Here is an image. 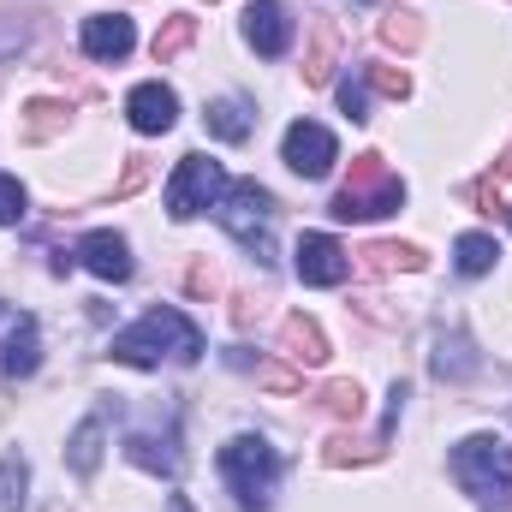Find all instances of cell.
<instances>
[{"label":"cell","instance_id":"obj_31","mask_svg":"<svg viewBox=\"0 0 512 512\" xmlns=\"http://www.w3.org/2000/svg\"><path fill=\"white\" fill-rule=\"evenodd\" d=\"M262 387H268V393H298V387H304V376H292V370L268 364V370H262Z\"/></svg>","mask_w":512,"mask_h":512},{"label":"cell","instance_id":"obj_5","mask_svg":"<svg viewBox=\"0 0 512 512\" xmlns=\"http://www.w3.org/2000/svg\"><path fill=\"white\" fill-rule=\"evenodd\" d=\"M245 251H256V262H268L274 256V197L256 185V179H227V191H221V203L209 209Z\"/></svg>","mask_w":512,"mask_h":512},{"label":"cell","instance_id":"obj_30","mask_svg":"<svg viewBox=\"0 0 512 512\" xmlns=\"http://www.w3.org/2000/svg\"><path fill=\"white\" fill-rule=\"evenodd\" d=\"M322 459H328V465H352V459L364 465V459H382V453H376V447H352L346 435H334V441L322 447Z\"/></svg>","mask_w":512,"mask_h":512},{"label":"cell","instance_id":"obj_6","mask_svg":"<svg viewBox=\"0 0 512 512\" xmlns=\"http://www.w3.org/2000/svg\"><path fill=\"white\" fill-rule=\"evenodd\" d=\"M221 191H227L221 161H209V155H179V167H173V179H167V215H173V221H191V215L215 209Z\"/></svg>","mask_w":512,"mask_h":512},{"label":"cell","instance_id":"obj_3","mask_svg":"<svg viewBox=\"0 0 512 512\" xmlns=\"http://www.w3.org/2000/svg\"><path fill=\"white\" fill-rule=\"evenodd\" d=\"M399 209H405V179L387 167L376 149H364V155L352 161L346 191L328 203L334 221H382V215H399Z\"/></svg>","mask_w":512,"mask_h":512},{"label":"cell","instance_id":"obj_19","mask_svg":"<svg viewBox=\"0 0 512 512\" xmlns=\"http://www.w3.org/2000/svg\"><path fill=\"white\" fill-rule=\"evenodd\" d=\"M197 42V18L191 12H173L161 30H155V42H149V54H155V66H167V60H179L185 48Z\"/></svg>","mask_w":512,"mask_h":512},{"label":"cell","instance_id":"obj_4","mask_svg":"<svg viewBox=\"0 0 512 512\" xmlns=\"http://www.w3.org/2000/svg\"><path fill=\"white\" fill-rule=\"evenodd\" d=\"M221 483L233 489V501L245 512H268L274 501V483H280V453L268 447V435H233L221 447Z\"/></svg>","mask_w":512,"mask_h":512},{"label":"cell","instance_id":"obj_1","mask_svg":"<svg viewBox=\"0 0 512 512\" xmlns=\"http://www.w3.org/2000/svg\"><path fill=\"white\" fill-rule=\"evenodd\" d=\"M108 358H114V364H131V370H155V364H197V358H203V328H197L185 310L161 304V310L137 316L126 334H114Z\"/></svg>","mask_w":512,"mask_h":512},{"label":"cell","instance_id":"obj_15","mask_svg":"<svg viewBox=\"0 0 512 512\" xmlns=\"http://www.w3.org/2000/svg\"><path fill=\"white\" fill-rule=\"evenodd\" d=\"M280 346H286V358H292V364H310V370H316V364H328V334H322L304 310H292V316L280 322Z\"/></svg>","mask_w":512,"mask_h":512},{"label":"cell","instance_id":"obj_33","mask_svg":"<svg viewBox=\"0 0 512 512\" xmlns=\"http://www.w3.org/2000/svg\"><path fill=\"white\" fill-rule=\"evenodd\" d=\"M191 292H215V274L209 268H191Z\"/></svg>","mask_w":512,"mask_h":512},{"label":"cell","instance_id":"obj_13","mask_svg":"<svg viewBox=\"0 0 512 512\" xmlns=\"http://www.w3.org/2000/svg\"><path fill=\"white\" fill-rule=\"evenodd\" d=\"M78 42H84L90 60H126L131 48H137V30H131V18H120V12H96V18H84Z\"/></svg>","mask_w":512,"mask_h":512},{"label":"cell","instance_id":"obj_8","mask_svg":"<svg viewBox=\"0 0 512 512\" xmlns=\"http://www.w3.org/2000/svg\"><path fill=\"white\" fill-rule=\"evenodd\" d=\"M292 268H298L304 286H340L352 274V256H346V245L334 233H304L298 251H292Z\"/></svg>","mask_w":512,"mask_h":512},{"label":"cell","instance_id":"obj_34","mask_svg":"<svg viewBox=\"0 0 512 512\" xmlns=\"http://www.w3.org/2000/svg\"><path fill=\"white\" fill-rule=\"evenodd\" d=\"M167 512H191V501H185V495H173V507Z\"/></svg>","mask_w":512,"mask_h":512},{"label":"cell","instance_id":"obj_14","mask_svg":"<svg viewBox=\"0 0 512 512\" xmlns=\"http://www.w3.org/2000/svg\"><path fill=\"white\" fill-rule=\"evenodd\" d=\"M102 441H108V411H90L72 435H66V465H72V477H96V465H102Z\"/></svg>","mask_w":512,"mask_h":512},{"label":"cell","instance_id":"obj_24","mask_svg":"<svg viewBox=\"0 0 512 512\" xmlns=\"http://www.w3.org/2000/svg\"><path fill=\"white\" fill-rule=\"evenodd\" d=\"M334 24H316V42H310V54H304V84H328L334 78Z\"/></svg>","mask_w":512,"mask_h":512},{"label":"cell","instance_id":"obj_37","mask_svg":"<svg viewBox=\"0 0 512 512\" xmlns=\"http://www.w3.org/2000/svg\"><path fill=\"white\" fill-rule=\"evenodd\" d=\"M507 221H512V215H507Z\"/></svg>","mask_w":512,"mask_h":512},{"label":"cell","instance_id":"obj_12","mask_svg":"<svg viewBox=\"0 0 512 512\" xmlns=\"http://www.w3.org/2000/svg\"><path fill=\"white\" fill-rule=\"evenodd\" d=\"M0 322H6L0 370H6V376H36V364H42V328H36V316H6V310H0Z\"/></svg>","mask_w":512,"mask_h":512},{"label":"cell","instance_id":"obj_32","mask_svg":"<svg viewBox=\"0 0 512 512\" xmlns=\"http://www.w3.org/2000/svg\"><path fill=\"white\" fill-rule=\"evenodd\" d=\"M459 197H465V203H483V209H489V203H495V191H489V185H465V191H459Z\"/></svg>","mask_w":512,"mask_h":512},{"label":"cell","instance_id":"obj_21","mask_svg":"<svg viewBox=\"0 0 512 512\" xmlns=\"http://www.w3.org/2000/svg\"><path fill=\"white\" fill-rule=\"evenodd\" d=\"M24 495H30V459L12 447L0 453V512H24Z\"/></svg>","mask_w":512,"mask_h":512},{"label":"cell","instance_id":"obj_20","mask_svg":"<svg viewBox=\"0 0 512 512\" xmlns=\"http://www.w3.org/2000/svg\"><path fill=\"white\" fill-rule=\"evenodd\" d=\"M501 262V245L489 239V233H465L459 245H453V268L465 274V280H477V274H489Z\"/></svg>","mask_w":512,"mask_h":512},{"label":"cell","instance_id":"obj_7","mask_svg":"<svg viewBox=\"0 0 512 512\" xmlns=\"http://www.w3.org/2000/svg\"><path fill=\"white\" fill-rule=\"evenodd\" d=\"M280 161H286L298 179H328L334 161H340V143H334V131L316 126V120H292L286 137H280Z\"/></svg>","mask_w":512,"mask_h":512},{"label":"cell","instance_id":"obj_17","mask_svg":"<svg viewBox=\"0 0 512 512\" xmlns=\"http://www.w3.org/2000/svg\"><path fill=\"white\" fill-rule=\"evenodd\" d=\"M203 126H209V137H221V143H245L256 126V114H251L245 96H221V102L203 108Z\"/></svg>","mask_w":512,"mask_h":512},{"label":"cell","instance_id":"obj_16","mask_svg":"<svg viewBox=\"0 0 512 512\" xmlns=\"http://www.w3.org/2000/svg\"><path fill=\"white\" fill-rule=\"evenodd\" d=\"M126 459L137 471H155V477H179V447L173 435H149V429H131L126 435Z\"/></svg>","mask_w":512,"mask_h":512},{"label":"cell","instance_id":"obj_25","mask_svg":"<svg viewBox=\"0 0 512 512\" xmlns=\"http://www.w3.org/2000/svg\"><path fill=\"white\" fill-rule=\"evenodd\" d=\"M382 42H387V48H399V54H411V48L423 42V18H417V12H405V6H399V12H387V18H382Z\"/></svg>","mask_w":512,"mask_h":512},{"label":"cell","instance_id":"obj_23","mask_svg":"<svg viewBox=\"0 0 512 512\" xmlns=\"http://www.w3.org/2000/svg\"><path fill=\"white\" fill-rule=\"evenodd\" d=\"M316 399H322V411L340 417V423H358V417H364V387L358 382H328Z\"/></svg>","mask_w":512,"mask_h":512},{"label":"cell","instance_id":"obj_35","mask_svg":"<svg viewBox=\"0 0 512 512\" xmlns=\"http://www.w3.org/2000/svg\"><path fill=\"white\" fill-rule=\"evenodd\" d=\"M501 173H512V143H507V155H501Z\"/></svg>","mask_w":512,"mask_h":512},{"label":"cell","instance_id":"obj_28","mask_svg":"<svg viewBox=\"0 0 512 512\" xmlns=\"http://www.w3.org/2000/svg\"><path fill=\"white\" fill-rule=\"evenodd\" d=\"M24 209H30L24 185H18L12 173H0V227H18V221H24Z\"/></svg>","mask_w":512,"mask_h":512},{"label":"cell","instance_id":"obj_22","mask_svg":"<svg viewBox=\"0 0 512 512\" xmlns=\"http://www.w3.org/2000/svg\"><path fill=\"white\" fill-rule=\"evenodd\" d=\"M471 370H477L471 340H465V334H441V346H435V376H441V382H465Z\"/></svg>","mask_w":512,"mask_h":512},{"label":"cell","instance_id":"obj_2","mask_svg":"<svg viewBox=\"0 0 512 512\" xmlns=\"http://www.w3.org/2000/svg\"><path fill=\"white\" fill-rule=\"evenodd\" d=\"M453 477L483 512H512V447L501 435H465L453 447Z\"/></svg>","mask_w":512,"mask_h":512},{"label":"cell","instance_id":"obj_26","mask_svg":"<svg viewBox=\"0 0 512 512\" xmlns=\"http://www.w3.org/2000/svg\"><path fill=\"white\" fill-rule=\"evenodd\" d=\"M24 114H30V120H24V137H54V131L66 126L72 108H66V102H30Z\"/></svg>","mask_w":512,"mask_h":512},{"label":"cell","instance_id":"obj_9","mask_svg":"<svg viewBox=\"0 0 512 512\" xmlns=\"http://www.w3.org/2000/svg\"><path fill=\"white\" fill-rule=\"evenodd\" d=\"M126 120H131V131H143V137H161V131H173V120H179V96H173L161 78H149V84H137L126 96Z\"/></svg>","mask_w":512,"mask_h":512},{"label":"cell","instance_id":"obj_10","mask_svg":"<svg viewBox=\"0 0 512 512\" xmlns=\"http://www.w3.org/2000/svg\"><path fill=\"white\" fill-rule=\"evenodd\" d=\"M245 42H251L262 60H280L292 48V18L280 0H251L245 6Z\"/></svg>","mask_w":512,"mask_h":512},{"label":"cell","instance_id":"obj_11","mask_svg":"<svg viewBox=\"0 0 512 512\" xmlns=\"http://www.w3.org/2000/svg\"><path fill=\"white\" fill-rule=\"evenodd\" d=\"M72 256H78V262H84L96 280H114V286H120V280H131V245L120 239V233H108V227L84 233Z\"/></svg>","mask_w":512,"mask_h":512},{"label":"cell","instance_id":"obj_36","mask_svg":"<svg viewBox=\"0 0 512 512\" xmlns=\"http://www.w3.org/2000/svg\"><path fill=\"white\" fill-rule=\"evenodd\" d=\"M352 6H376V0H352Z\"/></svg>","mask_w":512,"mask_h":512},{"label":"cell","instance_id":"obj_18","mask_svg":"<svg viewBox=\"0 0 512 512\" xmlns=\"http://www.w3.org/2000/svg\"><path fill=\"white\" fill-rule=\"evenodd\" d=\"M358 262H364L370 274H393V268H399V274H417V268H423V251H417V245L376 239V245H364V251H358Z\"/></svg>","mask_w":512,"mask_h":512},{"label":"cell","instance_id":"obj_29","mask_svg":"<svg viewBox=\"0 0 512 512\" xmlns=\"http://www.w3.org/2000/svg\"><path fill=\"white\" fill-rule=\"evenodd\" d=\"M364 78H370V90H382L393 102H405L411 96V78L405 72H393V66H364Z\"/></svg>","mask_w":512,"mask_h":512},{"label":"cell","instance_id":"obj_27","mask_svg":"<svg viewBox=\"0 0 512 512\" xmlns=\"http://www.w3.org/2000/svg\"><path fill=\"white\" fill-rule=\"evenodd\" d=\"M340 114L346 120H370V78H364V66L340 84Z\"/></svg>","mask_w":512,"mask_h":512}]
</instances>
